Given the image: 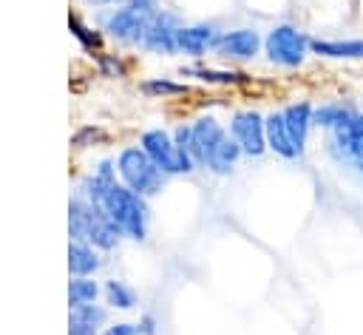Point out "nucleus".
Listing matches in <instances>:
<instances>
[{
    "mask_svg": "<svg viewBox=\"0 0 363 335\" xmlns=\"http://www.w3.org/2000/svg\"><path fill=\"white\" fill-rule=\"evenodd\" d=\"M102 207L113 219V224L122 230V236H128L133 241H142L147 236V202H145V196H139L130 187H125L122 182H116L105 193Z\"/></svg>",
    "mask_w": 363,
    "mask_h": 335,
    "instance_id": "obj_1",
    "label": "nucleus"
},
{
    "mask_svg": "<svg viewBox=\"0 0 363 335\" xmlns=\"http://www.w3.org/2000/svg\"><path fill=\"white\" fill-rule=\"evenodd\" d=\"M360 111H354L349 119L326 131V153L337 168L352 173L357 182H363V131H360Z\"/></svg>",
    "mask_w": 363,
    "mask_h": 335,
    "instance_id": "obj_2",
    "label": "nucleus"
},
{
    "mask_svg": "<svg viewBox=\"0 0 363 335\" xmlns=\"http://www.w3.org/2000/svg\"><path fill=\"white\" fill-rule=\"evenodd\" d=\"M116 173H119V182L125 187H130L133 193L139 196H156L162 193L167 176L156 168V162L139 148V145H130V148H122L119 156H116Z\"/></svg>",
    "mask_w": 363,
    "mask_h": 335,
    "instance_id": "obj_3",
    "label": "nucleus"
},
{
    "mask_svg": "<svg viewBox=\"0 0 363 335\" xmlns=\"http://www.w3.org/2000/svg\"><path fill=\"white\" fill-rule=\"evenodd\" d=\"M264 54L272 65L281 68H298L303 65V60L312 54V40L306 37V31H301L292 23H278L267 31L264 37Z\"/></svg>",
    "mask_w": 363,
    "mask_h": 335,
    "instance_id": "obj_4",
    "label": "nucleus"
},
{
    "mask_svg": "<svg viewBox=\"0 0 363 335\" xmlns=\"http://www.w3.org/2000/svg\"><path fill=\"white\" fill-rule=\"evenodd\" d=\"M139 148L156 162V168L164 176H184L196 170V162L176 145L173 133H167L164 128H147L139 136Z\"/></svg>",
    "mask_w": 363,
    "mask_h": 335,
    "instance_id": "obj_5",
    "label": "nucleus"
},
{
    "mask_svg": "<svg viewBox=\"0 0 363 335\" xmlns=\"http://www.w3.org/2000/svg\"><path fill=\"white\" fill-rule=\"evenodd\" d=\"M150 14L147 11H139V9H130V6L111 9L102 17V31H108L122 45H139L142 48L145 34H147V26H150Z\"/></svg>",
    "mask_w": 363,
    "mask_h": 335,
    "instance_id": "obj_6",
    "label": "nucleus"
},
{
    "mask_svg": "<svg viewBox=\"0 0 363 335\" xmlns=\"http://www.w3.org/2000/svg\"><path fill=\"white\" fill-rule=\"evenodd\" d=\"M230 136L238 142L244 156H261L267 153V131L264 116L258 111H235L230 116Z\"/></svg>",
    "mask_w": 363,
    "mask_h": 335,
    "instance_id": "obj_7",
    "label": "nucleus"
},
{
    "mask_svg": "<svg viewBox=\"0 0 363 335\" xmlns=\"http://www.w3.org/2000/svg\"><path fill=\"white\" fill-rule=\"evenodd\" d=\"M179 28H182V20H179L176 11L156 9L150 14V26H147V34H145L142 48L150 51V54H162V57L179 54V48H176V31Z\"/></svg>",
    "mask_w": 363,
    "mask_h": 335,
    "instance_id": "obj_8",
    "label": "nucleus"
},
{
    "mask_svg": "<svg viewBox=\"0 0 363 335\" xmlns=\"http://www.w3.org/2000/svg\"><path fill=\"white\" fill-rule=\"evenodd\" d=\"M264 48V40L255 28H230V31H221L216 37V45H213V54L221 57V60H252L258 51Z\"/></svg>",
    "mask_w": 363,
    "mask_h": 335,
    "instance_id": "obj_9",
    "label": "nucleus"
},
{
    "mask_svg": "<svg viewBox=\"0 0 363 335\" xmlns=\"http://www.w3.org/2000/svg\"><path fill=\"white\" fill-rule=\"evenodd\" d=\"M227 133L230 131H224V125L216 116H210V114H204V116H199V119L190 122V156H193L196 168H204V159L210 156V150Z\"/></svg>",
    "mask_w": 363,
    "mask_h": 335,
    "instance_id": "obj_10",
    "label": "nucleus"
},
{
    "mask_svg": "<svg viewBox=\"0 0 363 335\" xmlns=\"http://www.w3.org/2000/svg\"><path fill=\"white\" fill-rule=\"evenodd\" d=\"M218 34H221V31H218L213 23L182 26V28L176 31V48H179V54H187V57H204L207 51H213Z\"/></svg>",
    "mask_w": 363,
    "mask_h": 335,
    "instance_id": "obj_11",
    "label": "nucleus"
},
{
    "mask_svg": "<svg viewBox=\"0 0 363 335\" xmlns=\"http://www.w3.org/2000/svg\"><path fill=\"white\" fill-rule=\"evenodd\" d=\"M312 111H315V105L306 102V99H298V102H292V105H286L281 111L284 114V125H286V131H289V136H292V142H295V148H298L301 156L306 150L309 131L315 128L312 125Z\"/></svg>",
    "mask_w": 363,
    "mask_h": 335,
    "instance_id": "obj_12",
    "label": "nucleus"
},
{
    "mask_svg": "<svg viewBox=\"0 0 363 335\" xmlns=\"http://www.w3.org/2000/svg\"><path fill=\"white\" fill-rule=\"evenodd\" d=\"M116 162H111V159H105V162H99V168L91 173V176H85L82 182H79V187H77V196H82L85 202H91V204H102V199H105V193L116 185Z\"/></svg>",
    "mask_w": 363,
    "mask_h": 335,
    "instance_id": "obj_13",
    "label": "nucleus"
},
{
    "mask_svg": "<svg viewBox=\"0 0 363 335\" xmlns=\"http://www.w3.org/2000/svg\"><path fill=\"white\" fill-rule=\"evenodd\" d=\"M122 238V230L113 224V219L105 213L102 204H91V224H88V244L96 250H113Z\"/></svg>",
    "mask_w": 363,
    "mask_h": 335,
    "instance_id": "obj_14",
    "label": "nucleus"
},
{
    "mask_svg": "<svg viewBox=\"0 0 363 335\" xmlns=\"http://www.w3.org/2000/svg\"><path fill=\"white\" fill-rule=\"evenodd\" d=\"M264 131H267V148L275 156L301 159V153H298V148H295V142H292V136H289V131L284 125V114L281 111H272V114L264 116Z\"/></svg>",
    "mask_w": 363,
    "mask_h": 335,
    "instance_id": "obj_15",
    "label": "nucleus"
},
{
    "mask_svg": "<svg viewBox=\"0 0 363 335\" xmlns=\"http://www.w3.org/2000/svg\"><path fill=\"white\" fill-rule=\"evenodd\" d=\"M241 156H244V153H241L238 142L227 133V136L210 150V156L204 159V168H207L210 173H216V176H230V173L235 170V165H238Z\"/></svg>",
    "mask_w": 363,
    "mask_h": 335,
    "instance_id": "obj_16",
    "label": "nucleus"
},
{
    "mask_svg": "<svg viewBox=\"0 0 363 335\" xmlns=\"http://www.w3.org/2000/svg\"><path fill=\"white\" fill-rule=\"evenodd\" d=\"M105 307L99 304H85L68 309V335H96L99 326L105 324Z\"/></svg>",
    "mask_w": 363,
    "mask_h": 335,
    "instance_id": "obj_17",
    "label": "nucleus"
},
{
    "mask_svg": "<svg viewBox=\"0 0 363 335\" xmlns=\"http://www.w3.org/2000/svg\"><path fill=\"white\" fill-rule=\"evenodd\" d=\"M99 270V253L88 241H68V273L71 275H94Z\"/></svg>",
    "mask_w": 363,
    "mask_h": 335,
    "instance_id": "obj_18",
    "label": "nucleus"
},
{
    "mask_svg": "<svg viewBox=\"0 0 363 335\" xmlns=\"http://www.w3.org/2000/svg\"><path fill=\"white\" fill-rule=\"evenodd\" d=\"M312 54L329 60H363V40H312Z\"/></svg>",
    "mask_w": 363,
    "mask_h": 335,
    "instance_id": "obj_19",
    "label": "nucleus"
},
{
    "mask_svg": "<svg viewBox=\"0 0 363 335\" xmlns=\"http://www.w3.org/2000/svg\"><path fill=\"white\" fill-rule=\"evenodd\" d=\"M182 77H196L207 85H244L250 77L244 71H233V68H210V65H187L182 68Z\"/></svg>",
    "mask_w": 363,
    "mask_h": 335,
    "instance_id": "obj_20",
    "label": "nucleus"
},
{
    "mask_svg": "<svg viewBox=\"0 0 363 335\" xmlns=\"http://www.w3.org/2000/svg\"><path fill=\"white\" fill-rule=\"evenodd\" d=\"M88 224H91V202L74 196L68 202V241H88Z\"/></svg>",
    "mask_w": 363,
    "mask_h": 335,
    "instance_id": "obj_21",
    "label": "nucleus"
},
{
    "mask_svg": "<svg viewBox=\"0 0 363 335\" xmlns=\"http://www.w3.org/2000/svg\"><path fill=\"white\" fill-rule=\"evenodd\" d=\"M352 114H354V108L346 105V102H320V105H315V111H312V125L320 128V131H332L335 125H340V122L349 119Z\"/></svg>",
    "mask_w": 363,
    "mask_h": 335,
    "instance_id": "obj_22",
    "label": "nucleus"
},
{
    "mask_svg": "<svg viewBox=\"0 0 363 335\" xmlns=\"http://www.w3.org/2000/svg\"><path fill=\"white\" fill-rule=\"evenodd\" d=\"M99 287L91 275H71L68 281V307H85V304H96Z\"/></svg>",
    "mask_w": 363,
    "mask_h": 335,
    "instance_id": "obj_23",
    "label": "nucleus"
},
{
    "mask_svg": "<svg viewBox=\"0 0 363 335\" xmlns=\"http://www.w3.org/2000/svg\"><path fill=\"white\" fill-rule=\"evenodd\" d=\"M68 31L74 34V40L82 45V51H88V54H102V34L96 31V28H91V26H85L77 14H68Z\"/></svg>",
    "mask_w": 363,
    "mask_h": 335,
    "instance_id": "obj_24",
    "label": "nucleus"
},
{
    "mask_svg": "<svg viewBox=\"0 0 363 335\" xmlns=\"http://www.w3.org/2000/svg\"><path fill=\"white\" fill-rule=\"evenodd\" d=\"M102 292H105V301H108L111 307H116V309H133V307H136V292H133V287L125 284V281L111 278V281H105Z\"/></svg>",
    "mask_w": 363,
    "mask_h": 335,
    "instance_id": "obj_25",
    "label": "nucleus"
},
{
    "mask_svg": "<svg viewBox=\"0 0 363 335\" xmlns=\"http://www.w3.org/2000/svg\"><path fill=\"white\" fill-rule=\"evenodd\" d=\"M142 94H147V97H182V94H187L190 88L184 85V82H176V79H167V77H150V79H145L142 85Z\"/></svg>",
    "mask_w": 363,
    "mask_h": 335,
    "instance_id": "obj_26",
    "label": "nucleus"
},
{
    "mask_svg": "<svg viewBox=\"0 0 363 335\" xmlns=\"http://www.w3.org/2000/svg\"><path fill=\"white\" fill-rule=\"evenodd\" d=\"M102 139H105V131L99 125H82V128H77L71 133V145L74 148H88V145H96Z\"/></svg>",
    "mask_w": 363,
    "mask_h": 335,
    "instance_id": "obj_27",
    "label": "nucleus"
},
{
    "mask_svg": "<svg viewBox=\"0 0 363 335\" xmlns=\"http://www.w3.org/2000/svg\"><path fill=\"white\" fill-rule=\"evenodd\" d=\"M96 60H99V68H102V74H108V77H125V68H122V62H119L116 57L99 54Z\"/></svg>",
    "mask_w": 363,
    "mask_h": 335,
    "instance_id": "obj_28",
    "label": "nucleus"
},
{
    "mask_svg": "<svg viewBox=\"0 0 363 335\" xmlns=\"http://www.w3.org/2000/svg\"><path fill=\"white\" fill-rule=\"evenodd\" d=\"M102 335H139V329H136V324L119 321V324H111V326H105V332H102Z\"/></svg>",
    "mask_w": 363,
    "mask_h": 335,
    "instance_id": "obj_29",
    "label": "nucleus"
},
{
    "mask_svg": "<svg viewBox=\"0 0 363 335\" xmlns=\"http://www.w3.org/2000/svg\"><path fill=\"white\" fill-rule=\"evenodd\" d=\"M136 329H139V335H156V318L153 315H142Z\"/></svg>",
    "mask_w": 363,
    "mask_h": 335,
    "instance_id": "obj_30",
    "label": "nucleus"
},
{
    "mask_svg": "<svg viewBox=\"0 0 363 335\" xmlns=\"http://www.w3.org/2000/svg\"><path fill=\"white\" fill-rule=\"evenodd\" d=\"M122 6H130V9H139V11H156V0H119Z\"/></svg>",
    "mask_w": 363,
    "mask_h": 335,
    "instance_id": "obj_31",
    "label": "nucleus"
},
{
    "mask_svg": "<svg viewBox=\"0 0 363 335\" xmlns=\"http://www.w3.org/2000/svg\"><path fill=\"white\" fill-rule=\"evenodd\" d=\"M88 6H111V3H119V0H85Z\"/></svg>",
    "mask_w": 363,
    "mask_h": 335,
    "instance_id": "obj_32",
    "label": "nucleus"
}]
</instances>
